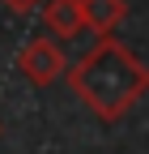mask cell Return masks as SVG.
<instances>
[{
	"label": "cell",
	"instance_id": "3957f363",
	"mask_svg": "<svg viewBox=\"0 0 149 154\" xmlns=\"http://www.w3.org/2000/svg\"><path fill=\"white\" fill-rule=\"evenodd\" d=\"M43 26L55 34V38H77L85 30L81 22V0H43Z\"/></svg>",
	"mask_w": 149,
	"mask_h": 154
},
{
	"label": "cell",
	"instance_id": "277c9868",
	"mask_svg": "<svg viewBox=\"0 0 149 154\" xmlns=\"http://www.w3.org/2000/svg\"><path fill=\"white\" fill-rule=\"evenodd\" d=\"M124 17H128V0H81V22L98 38L102 34H115L124 26Z\"/></svg>",
	"mask_w": 149,
	"mask_h": 154
},
{
	"label": "cell",
	"instance_id": "7a4b0ae2",
	"mask_svg": "<svg viewBox=\"0 0 149 154\" xmlns=\"http://www.w3.org/2000/svg\"><path fill=\"white\" fill-rule=\"evenodd\" d=\"M64 69H68L64 47L55 43V38H47V34H43V38H30V43L17 51V73H22L34 90L55 86V82L64 77Z\"/></svg>",
	"mask_w": 149,
	"mask_h": 154
},
{
	"label": "cell",
	"instance_id": "5b68a950",
	"mask_svg": "<svg viewBox=\"0 0 149 154\" xmlns=\"http://www.w3.org/2000/svg\"><path fill=\"white\" fill-rule=\"evenodd\" d=\"M0 5H4L9 13H17V17H26V13H34V9H39L43 0H0Z\"/></svg>",
	"mask_w": 149,
	"mask_h": 154
},
{
	"label": "cell",
	"instance_id": "6da1fadb",
	"mask_svg": "<svg viewBox=\"0 0 149 154\" xmlns=\"http://www.w3.org/2000/svg\"><path fill=\"white\" fill-rule=\"evenodd\" d=\"M64 82L102 124H115L149 94V64L115 34H102L77 64L64 69Z\"/></svg>",
	"mask_w": 149,
	"mask_h": 154
}]
</instances>
